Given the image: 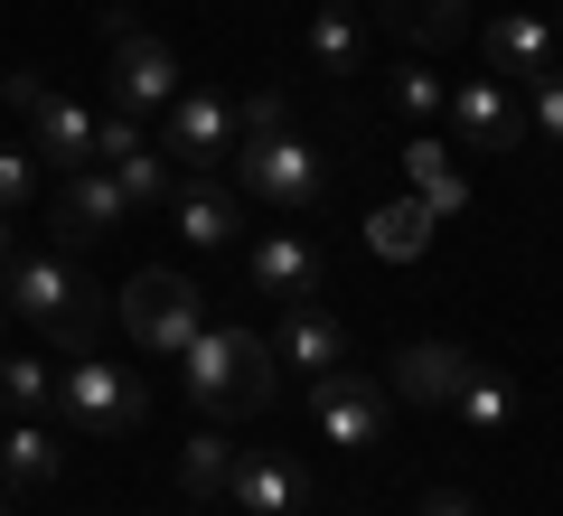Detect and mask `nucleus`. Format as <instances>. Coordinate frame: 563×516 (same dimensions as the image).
Instances as JSON below:
<instances>
[{"label": "nucleus", "instance_id": "obj_1", "mask_svg": "<svg viewBox=\"0 0 563 516\" xmlns=\"http://www.w3.org/2000/svg\"><path fill=\"white\" fill-rule=\"evenodd\" d=\"M169 366H179V395L198 414H263L282 395V348L254 338V329H235V319H207Z\"/></svg>", "mask_w": 563, "mask_h": 516}, {"label": "nucleus", "instance_id": "obj_2", "mask_svg": "<svg viewBox=\"0 0 563 516\" xmlns=\"http://www.w3.org/2000/svg\"><path fill=\"white\" fill-rule=\"evenodd\" d=\"M235 198H263L273 217H310V207L329 198V160H320V141H301L291 122L282 132H254V141H235Z\"/></svg>", "mask_w": 563, "mask_h": 516}, {"label": "nucleus", "instance_id": "obj_3", "mask_svg": "<svg viewBox=\"0 0 563 516\" xmlns=\"http://www.w3.org/2000/svg\"><path fill=\"white\" fill-rule=\"evenodd\" d=\"M0 300L20 319H38L47 338H66V348H95V282L76 273V254H10Z\"/></svg>", "mask_w": 563, "mask_h": 516}, {"label": "nucleus", "instance_id": "obj_4", "mask_svg": "<svg viewBox=\"0 0 563 516\" xmlns=\"http://www.w3.org/2000/svg\"><path fill=\"white\" fill-rule=\"evenodd\" d=\"M113 310H122V329H132L141 358H179L188 338L207 329V292L188 273H132V292H122Z\"/></svg>", "mask_w": 563, "mask_h": 516}, {"label": "nucleus", "instance_id": "obj_5", "mask_svg": "<svg viewBox=\"0 0 563 516\" xmlns=\"http://www.w3.org/2000/svg\"><path fill=\"white\" fill-rule=\"evenodd\" d=\"M57 404H66V422L95 432V441L141 432V376H132V366H113V358H95V348L57 376Z\"/></svg>", "mask_w": 563, "mask_h": 516}, {"label": "nucleus", "instance_id": "obj_6", "mask_svg": "<svg viewBox=\"0 0 563 516\" xmlns=\"http://www.w3.org/2000/svg\"><path fill=\"white\" fill-rule=\"evenodd\" d=\"M103 95H113V113H169V103H179V57H169V39H151L141 20H113Z\"/></svg>", "mask_w": 563, "mask_h": 516}, {"label": "nucleus", "instance_id": "obj_7", "mask_svg": "<svg viewBox=\"0 0 563 516\" xmlns=\"http://www.w3.org/2000/svg\"><path fill=\"white\" fill-rule=\"evenodd\" d=\"M161 160H169V169H188V179H217L225 160H235V103L179 85V103L161 113Z\"/></svg>", "mask_w": 563, "mask_h": 516}, {"label": "nucleus", "instance_id": "obj_8", "mask_svg": "<svg viewBox=\"0 0 563 516\" xmlns=\"http://www.w3.org/2000/svg\"><path fill=\"white\" fill-rule=\"evenodd\" d=\"M310 422H320L329 451H376L385 422H395V404H385L376 376H357V366H329V376H310Z\"/></svg>", "mask_w": 563, "mask_h": 516}, {"label": "nucleus", "instance_id": "obj_9", "mask_svg": "<svg viewBox=\"0 0 563 516\" xmlns=\"http://www.w3.org/2000/svg\"><path fill=\"white\" fill-rule=\"evenodd\" d=\"M113 226H132V198H122V179L113 169H66V188H57V244L76 254V244H103Z\"/></svg>", "mask_w": 563, "mask_h": 516}, {"label": "nucleus", "instance_id": "obj_10", "mask_svg": "<svg viewBox=\"0 0 563 516\" xmlns=\"http://www.w3.org/2000/svg\"><path fill=\"white\" fill-rule=\"evenodd\" d=\"M451 122H461L470 151H517V141H526V103L507 95L498 76H470L461 95H451Z\"/></svg>", "mask_w": 563, "mask_h": 516}, {"label": "nucleus", "instance_id": "obj_11", "mask_svg": "<svg viewBox=\"0 0 563 516\" xmlns=\"http://www.w3.org/2000/svg\"><path fill=\"white\" fill-rule=\"evenodd\" d=\"M29 151L47 160V169H95V113H85L76 95H57V85H47L38 103H29Z\"/></svg>", "mask_w": 563, "mask_h": 516}, {"label": "nucleus", "instance_id": "obj_12", "mask_svg": "<svg viewBox=\"0 0 563 516\" xmlns=\"http://www.w3.org/2000/svg\"><path fill=\"white\" fill-rule=\"evenodd\" d=\"M244 282H254V300H320V254H310L301 235H263L254 254H244Z\"/></svg>", "mask_w": 563, "mask_h": 516}, {"label": "nucleus", "instance_id": "obj_13", "mask_svg": "<svg viewBox=\"0 0 563 516\" xmlns=\"http://www.w3.org/2000/svg\"><path fill=\"white\" fill-rule=\"evenodd\" d=\"M282 366H291V376H329V366H347V329L339 319L320 310V300H282Z\"/></svg>", "mask_w": 563, "mask_h": 516}, {"label": "nucleus", "instance_id": "obj_14", "mask_svg": "<svg viewBox=\"0 0 563 516\" xmlns=\"http://www.w3.org/2000/svg\"><path fill=\"white\" fill-rule=\"evenodd\" d=\"M169 226H179L188 244H235V226H244V198H235V179H188V188H169Z\"/></svg>", "mask_w": 563, "mask_h": 516}, {"label": "nucleus", "instance_id": "obj_15", "mask_svg": "<svg viewBox=\"0 0 563 516\" xmlns=\"http://www.w3.org/2000/svg\"><path fill=\"white\" fill-rule=\"evenodd\" d=\"M395 395L404 404H451L461 395V376H470V348H442V338H413V348H395Z\"/></svg>", "mask_w": 563, "mask_h": 516}, {"label": "nucleus", "instance_id": "obj_16", "mask_svg": "<svg viewBox=\"0 0 563 516\" xmlns=\"http://www.w3.org/2000/svg\"><path fill=\"white\" fill-rule=\"evenodd\" d=\"M554 20H536V10H498V20H488V66H498V76H526L536 85L544 66H554Z\"/></svg>", "mask_w": 563, "mask_h": 516}, {"label": "nucleus", "instance_id": "obj_17", "mask_svg": "<svg viewBox=\"0 0 563 516\" xmlns=\"http://www.w3.org/2000/svg\"><path fill=\"white\" fill-rule=\"evenodd\" d=\"M225 497H235L244 516H301V470H291V460H263V451H235Z\"/></svg>", "mask_w": 563, "mask_h": 516}, {"label": "nucleus", "instance_id": "obj_18", "mask_svg": "<svg viewBox=\"0 0 563 516\" xmlns=\"http://www.w3.org/2000/svg\"><path fill=\"white\" fill-rule=\"evenodd\" d=\"M57 470H66V451H57V432H47L38 414L0 422V479H10V488H47Z\"/></svg>", "mask_w": 563, "mask_h": 516}, {"label": "nucleus", "instance_id": "obj_19", "mask_svg": "<svg viewBox=\"0 0 563 516\" xmlns=\"http://www.w3.org/2000/svg\"><path fill=\"white\" fill-rule=\"evenodd\" d=\"M422 244H432V198H395V207H376V217H366V254L413 263Z\"/></svg>", "mask_w": 563, "mask_h": 516}, {"label": "nucleus", "instance_id": "obj_20", "mask_svg": "<svg viewBox=\"0 0 563 516\" xmlns=\"http://www.w3.org/2000/svg\"><path fill=\"white\" fill-rule=\"evenodd\" d=\"M357 57H366L357 10H347V0H320V20H310V66H320V76H357Z\"/></svg>", "mask_w": 563, "mask_h": 516}, {"label": "nucleus", "instance_id": "obj_21", "mask_svg": "<svg viewBox=\"0 0 563 516\" xmlns=\"http://www.w3.org/2000/svg\"><path fill=\"white\" fill-rule=\"evenodd\" d=\"M451 414H461L470 432H507V422H517V395H507V376H498V366H479V358H470V376H461V395H451Z\"/></svg>", "mask_w": 563, "mask_h": 516}, {"label": "nucleus", "instance_id": "obj_22", "mask_svg": "<svg viewBox=\"0 0 563 516\" xmlns=\"http://www.w3.org/2000/svg\"><path fill=\"white\" fill-rule=\"evenodd\" d=\"M103 169L122 179L132 217H141V207H169V188H179V179H169V160H161V141H132V151H122V160H103Z\"/></svg>", "mask_w": 563, "mask_h": 516}, {"label": "nucleus", "instance_id": "obj_23", "mask_svg": "<svg viewBox=\"0 0 563 516\" xmlns=\"http://www.w3.org/2000/svg\"><path fill=\"white\" fill-rule=\"evenodd\" d=\"M225 470H235V441L225 432H188L179 441V488L188 497H225Z\"/></svg>", "mask_w": 563, "mask_h": 516}, {"label": "nucleus", "instance_id": "obj_24", "mask_svg": "<svg viewBox=\"0 0 563 516\" xmlns=\"http://www.w3.org/2000/svg\"><path fill=\"white\" fill-rule=\"evenodd\" d=\"M57 404V366L47 358H0V414H47Z\"/></svg>", "mask_w": 563, "mask_h": 516}, {"label": "nucleus", "instance_id": "obj_25", "mask_svg": "<svg viewBox=\"0 0 563 516\" xmlns=\"http://www.w3.org/2000/svg\"><path fill=\"white\" fill-rule=\"evenodd\" d=\"M404 169L422 179V198H432V217H442V207H461V179H442V141H404Z\"/></svg>", "mask_w": 563, "mask_h": 516}, {"label": "nucleus", "instance_id": "obj_26", "mask_svg": "<svg viewBox=\"0 0 563 516\" xmlns=\"http://www.w3.org/2000/svg\"><path fill=\"white\" fill-rule=\"evenodd\" d=\"M395 103H404V113H413V122H432V113H442V103H451V85L432 76V66H395Z\"/></svg>", "mask_w": 563, "mask_h": 516}, {"label": "nucleus", "instance_id": "obj_27", "mask_svg": "<svg viewBox=\"0 0 563 516\" xmlns=\"http://www.w3.org/2000/svg\"><path fill=\"white\" fill-rule=\"evenodd\" d=\"M404 29H413L422 47H451V39H461V29H470V0H422V10H413V20H404Z\"/></svg>", "mask_w": 563, "mask_h": 516}, {"label": "nucleus", "instance_id": "obj_28", "mask_svg": "<svg viewBox=\"0 0 563 516\" xmlns=\"http://www.w3.org/2000/svg\"><path fill=\"white\" fill-rule=\"evenodd\" d=\"M38 198V151H0V217H20Z\"/></svg>", "mask_w": 563, "mask_h": 516}, {"label": "nucleus", "instance_id": "obj_29", "mask_svg": "<svg viewBox=\"0 0 563 516\" xmlns=\"http://www.w3.org/2000/svg\"><path fill=\"white\" fill-rule=\"evenodd\" d=\"M526 122H536V132H544V141L563 151V57L544 66V76H536V103H526Z\"/></svg>", "mask_w": 563, "mask_h": 516}, {"label": "nucleus", "instance_id": "obj_30", "mask_svg": "<svg viewBox=\"0 0 563 516\" xmlns=\"http://www.w3.org/2000/svg\"><path fill=\"white\" fill-rule=\"evenodd\" d=\"M282 122H291V103H282V95H244V103H235V141H254V132H282Z\"/></svg>", "mask_w": 563, "mask_h": 516}, {"label": "nucleus", "instance_id": "obj_31", "mask_svg": "<svg viewBox=\"0 0 563 516\" xmlns=\"http://www.w3.org/2000/svg\"><path fill=\"white\" fill-rule=\"evenodd\" d=\"M422 516H479V507H470L461 488H432V497H422Z\"/></svg>", "mask_w": 563, "mask_h": 516}, {"label": "nucleus", "instance_id": "obj_32", "mask_svg": "<svg viewBox=\"0 0 563 516\" xmlns=\"http://www.w3.org/2000/svg\"><path fill=\"white\" fill-rule=\"evenodd\" d=\"M376 10H385V20H413V10H422V0H376Z\"/></svg>", "mask_w": 563, "mask_h": 516}, {"label": "nucleus", "instance_id": "obj_33", "mask_svg": "<svg viewBox=\"0 0 563 516\" xmlns=\"http://www.w3.org/2000/svg\"><path fill=\"white\" fill-rule=\"evenodd\" d=\"M0 263H10V217H0Z\"/></svg>", "mask_w": 563, "mask_h": 516}, {"label": "nucleus", "instance_id": "obj_34", "mask_svg": "<svg viewBox=\"0 0 563 516\" xmlns=\"http://www.w3.org/2000/svg\"><path fill=\"white\" fill-rule=\"evenodd\" d=\"M0 516H10V479H0Z\"/></svg>", "mask_w": 563, "mask_h": 516}, {"label": "nucleus", "instance_id": "obj_35", "mask_svg": "<svg viewBox=\"0 0 563 516\" xmlns=\"http://www.w3.org/2000/svg\"><path fill=\"white\" fill-rule=\"evenodd\" d=\"M0 329H10V300H0Z\"/></svg>", "mask_w": 563, "mask_h": 516}, {"label": "nucleus", "instance_id": "obj_36", "mask_svg": "<svg viewBox=\"0 0 563 516\" xmlns=\"http://www.w3.org/2000/svg\"><path fill=\"white\" fill-rule=\"evenodd\" d=\"M554 39H563V20H554Z\"/></svg>", "mask_w": 563, "mask_h": 516}]
</instances>
